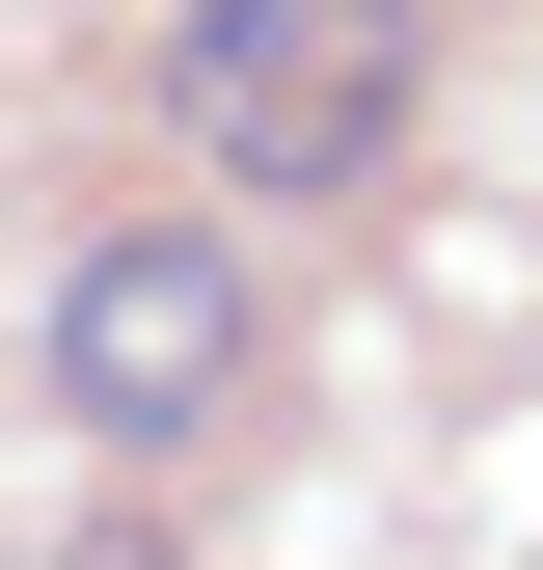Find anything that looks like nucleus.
<instances>
[{
  "mask_svg": "<svg viewBox=\"0 0 543 570\" xmlns=\"http://www.w3.org/2000/svg\"><path fill=\"white\" fill-rule=\"evenodd\" d=\"M245 353H272V299H245L218 218H109V245H55V407H82L109 462H190V435L245 407Z\"/></svg>",
  "mask_w": 543,
  "mask_h": 570,
  "instance_id": "2",
  "label": "nucleus"
},
{
  "mask_svg": "<svg viewBox=\"0 0 543 570\" xmlns=\"http://www.w3.org/2000/svg\"><path fill=\"white\" fill-rule=\"evenodd\" d=\"M407 55H435V0H190L164 28V136L245 190H354L407 136Z\"/></svg>",
  "mask_w": 543,
  "mask_h": 570,
  "instance_id": "1",
  "label": "nucleus"
}]
</instances>
